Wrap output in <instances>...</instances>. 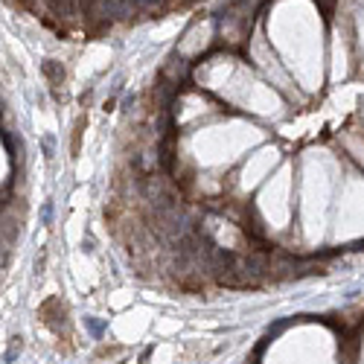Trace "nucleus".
<instances>
[{
  "instance_id": "nucleus-1",
  "label": "nucleus",
  "mask_w": 364,
  "mask_h": 364,
  "mask_svg": "<svg viewBox=\"0 0 364 364\" xmlns=\"http://www.w3.org/2000/svg\"><path fill=\"white\" fill-rule=\"evenodd\" d=\"M41 318H44V324L47 327H53V330L59 332L62 330V324H59V318L67 324V303L62 298H53V300H47L44 306H41Z\"/></svg>"
},
{
  "instance_id": "nucleus-2",
  "label": "nucleus",
  "mask_w": 364,
  "mask_h": 364,
  "mask_svg": "<svg viewBox=\"0 0 364 364\" xmlns=\"http://www.w3.org/2000/svg\"><path fill=\"white\" fill-rule=\"evenodd\" d=\"M44 73H47V79H50L53 88H59L65 82V67L56 65V62H44Z\"/></svg>"
},
{
  "instance_id": "nucleus-3",
  "label": "nucleus",
  "mask_w": 364,
  "mask_h": 364,
  "mask_svg": "<svg viewBox=\"0 0 364 364\" xmlns=\"http://www.w3.org/2000/svg\"><path fill=\"white\" fill-rule=\"evenodd\" d=\"M21 350H24V338L21 335H15L12 338V344H9V350H6V364H12L18 356H21Z\"/></svg>"
},
{
  "instance_id": "nucleus-4",
  "label": "nucleus",
  "mask_w": 364,
  "mask_h": 364,
  "mask_svg": "<svg viewBox=\"0 0 364 364\" xmlns=\"http://www.w3.org/2000/svg\"><path fill=\"white\" fill-rule=\"evenodd\" d=\"M88 126V117H79L76 126H73V158L79 155V140H82V129Z\"/></svg>"
},
{
  "instance_id": "nucleus-5",
  "label": "nucleus",
  "mask_w": 364,
  "mask_h": 364,
  "mask_svg": "<svg viewBox=\"0 0 364 364\" xmlns=\"http://www.w3.org/2000/svg\"><path fill=\"white\" fill-rule=\"evenodd\" d=\"M41 143H44V158L53 161V158H56V140H53V137H44Z\"/></svg>"
}]
</instances>
